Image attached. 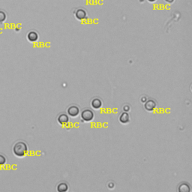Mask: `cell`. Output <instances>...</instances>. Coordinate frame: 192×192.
<instances>
[{
	"label": "cell",
	"mask_w": 192,
	"mask_h": 192,
	"mask_svg": "<svg viewBox=\"0 0 192 192\" xmlns=\"http://www.w3.org/2000/svg\"><path fill=\"white\" fill-rule=\"evenodd\" d=\"M68 189H69L68 185L65 182L60 183L56 187L57 191L59 192H66L68 191Z\"/></svg>",
	"instance_id": "11"
},
{
	"label": "cell",
	"mask_w": 192,
	"mask_h": 192,
	"mask_svg": "<svg viewBox=\"0 0 192 192\" xmlns=\"http://www.w3.org/2000/svg\"><path fill=\"white\" fill-rule=\"evenodd\" d=\"M102 101L98 98H95L91 102V106L92 108L95 109V110H98L102 107Z\"/></svg>",
	"instance_id": "8"
},
{
	"label": "cell",
	"mask_w": 192,
	"mask_h": 192,
	"mask_svg": "<svg viewBox=\"0 0 192 192\" xmlns=\"http://www.w3.org/2000/svg\"><path fill=\"white\" fill-rule=\"evenodd\" d=\"M12 152L15 156L18 158H23L26 156L28 152V146L23 141H17L15 143L12 148Z\"/></svg>",
	"instance_id": "1"
},
{
	"label": "cell",
	"mask_w": 192,
	"mask_h": 192,
	"mask_svg": "<svg viewBox=\"0 0 192 192\" xmlns=\"http://www.w3.org/2000/svg\"><path fill=\"white\" fill-rule=\"evenodd\" d=\"M156 102L153 99H149V100H146V102L144 103V108L145 110H146L149 112H152V111L155 110V109L156 108Z\"/></svg>",
	"instance_id": "5"
},
{
	"label": "cell",
	"mask_w": 192,
	"mask_h": 192,
	"mask_svg": "<svg viewBox=\"0 0 192 192\" xmlns=\"http://www.w3.org/2000/svg\"><path fill=\"white\" fill-rule=\"evenodd\" d=\"M67 114L71 117L75 118L80 114V108L76 105H71L67 109Z\"/></svg>",
	"instance_id": "3"
},
{
	"label": "cell",
	"mask_w": 192,
	"mask_h": 192,
	"mask_svg": "<svg viewBox=\"0 0 192 192\" xmlns=\"http://www.w3.org/2000/svg\"><path fill=\"white\" fill-rule=\"evenodd\" d=\"M38 34L35 31H31L27 34V39L30 42H36L38 40Z\"/></svg>",
	"instance_id": "9"
},
{
	"label": "cell",
	"mask_w": 192,
	"mask_h": 192,
	"mask_svg": "<svg viewBox=\"0 0 192 192\" xmlns=\"http://www.w3.org/2000/svg\"><path fill=\"white\" fill-rule=\"evenodd\" d=\"M74 13H75L76 19L79 20V21H83L87 17V12L83 8H77Z\"/></svg>",
	"instance_id": "4"
},
{
	"label": "cell",
	"mask_w": 192,
	"mask_h": 192,
	"mask_svg": "<svg viewBox=\"0 0 192 192\" xmlns=\"http://www.w3.org/2000/svg\"><path fill=\"white\" fill-rule=\"evenodd\" d=\"M57 122L61 125H65L68 123L69 122V117L67 114L65 113H62L60 115L58 116L57 117Z\"/></svg>",
	"instance_id": "6"
},
{
	"label": "cell",
	"mask_w": 192,
	"mask_h": 192,
	"mask_svg": "<svg viewBox=\"0 0 192 192\" xmlns=\"http://www.w3.org/2000/svg\"><path fill=\"white\" fill-rule=\"evenodd\" d=\"M81 119L85 122H91L94 119V113L89 109H86L81 112Z\"/></svg>",
	"instance_id": "2"
},
{
	"label": "cell",
	"mask_w": 192,
	"mask_h": 192,
	"mask_svg": "<svg viewBox=\"0 0 192 192\" xmlns=\"http://www.w3.org/2000/svg\"><path fill=\"white\" fill-rule=\"evenodd\" d=\"M119 122L122 124L126 125L130 122V116L128 112H123L120 114L119 117Z\"/></svg>",
	"instance_id": "7"
},
{
	"label": "cell",
	"mask_w": 192,
	"mask_h": 192,
	"mask_svg": "<svg viewBox=\"0 0 192 192\" xmlns=\"http://www.w3.org/2000/svg\"><path fill=\"white\" fill-rule=\"evenodd\" d=\"M157 0H148V2H156Z\"/></svg>",
	"instance_id": "17"
},
{
	"label": "cell",
	"mask_w": 192,
	"mask_h": 192,
	"mask_svg": "<svg viewBox=\"0 0 192 192\" xmlns=\"http://www.w3.org/2000/svg\"><path fill=\"white\" fill-rule=\"evenodd\" d=\"M6 162H7V159H6V156L2 154H0V167L4 166Z\"/></svg>",
	"instance_id": "12"
},
{
	"label": "cell",
	"mask_w": 192,
	"mask_h": 192,
	"mask_svg": "<svg viewBox=\"0 0 192 192\" xmlns=\"http://www.w3.org/2000/svg\"><path fill=\"white\" fill-rule=\"evenodd\" d=\"M6 20V14L4 11H0V24Z\"/></svg>",
	"instance_id": "13"
},
{
	"label": "cell",
	"mask_w": 192,
	"mask_h": 192,
	"mask_svg": "<svg viewBox=\"0 0 192 192\" xmlns=\"http://www.w3.org/2000/svg\"><path fill=\"white\" fill-rule=\"evenodd\" d=\"M165 2H166L167 3H169V4H171V3H173V2L175 1V0H164Z\"/></svg>",
	"instance_id": "16"
},
{
	"label": "cell",
	"mask_w": 192,
	"mask_h": 192,
	"mask_svg": "<svg viewBox=\"0 0 192 192\" xmlns=\"http://www.w3.org/2000/svg\"><path fill=\"white\" fill-rule=\"evenodd\" d=\"M178 191L181 192H190L191 191V188L190 185L186 182L181 183L178 187Z\"/></svg>",
	"instance_id": "10"
},
{
	"label": "cell",
	"mask_w": 192,
	"mask_h": 192,
	"mask_svg": "<svg viewBox=\"0 0 192 192\" xmlns=\"http://www.w3.org/2000/svg\"><path fill=\"white\" fill-rule=\"evenodd\" d=\"M146 100H147V98H146V96H142V98H141V99H140V102L144 104L145 102H146Z\"/></svg>",
	"instance_id": "15"
},
{
	"label": "cell",
	"mask_w": 192,
	"mask_h": 192,
	"mask_svg": "<svg viewBox=\"0 0 192 192\" xmlns=\"http://www.w3.org/2000/svg\"><path fill=\"white\" fill-rule=\"evenodd\" d=\"M130 110H131L130 106L128 105V104H126V105H124V107H123L124 112H129V111H130Z\"/></svg>",
	"instance_id": "14"
}]
</instances>
